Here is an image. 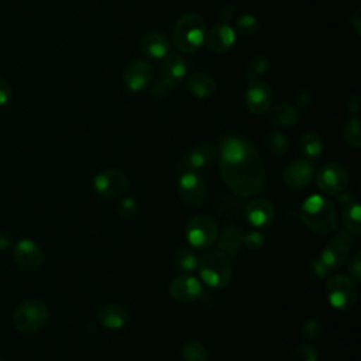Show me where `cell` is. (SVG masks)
Returning a JSON list of instances; mask_svg holds the SVG:
<instances>
[{"label": "cell", "instance_id": "1", "mask_svg": "<svg viewBox=\"0 0 361 361\" xmlns=\"http://www.w3.org/2000/svg\"><path fill=\"white\" fill-rule=\"evenodd\" d=\"M219 171L235 196L254 197L265 186L262 159L251 141L241 135H227L221 141Z\"/></svg>", "mask_w": 361, "mask_h": 361}, {"label": "cell", "instance_id": "2", "mask_svg": "<svg viewBox=\"0 0 361 361\" xmlns=\"http://www.w3.org/2000/svg\"><path fill=\"white\" fill-rule=\"evenodd\" d=\"M300 220L312 231L327 235L337 228V212L334 204L320 195L309 196L300 206Z\"/></svg>", "mask_w": 361, "mask_h": 361}, {"label": "cell", "instance_id": "3", "mask_svg": "<svg viewBox=\"0 0 361 361\" xmlns=\"http://www.w3.org/2000/svg\"><path fill=\"white\" fill-rule=\"evenodd\" d=\"M204 37L206 24L203 17L197 13H185L173 27L172 41L178 51L193 54L204 44Z\"/></svg>", "mask_w": 361, "mask_h": 361}, {"label": "cell", "instance_id": "4", "mask_svg": "<svg viewBox=\"0 0 361 361\" xmlns=\"http://www.w3.org/2000/svg\"><path fill=\"white\" fill-rule=\"evenodd\" d=\"M197 268L203 282L216 289L226 288L233 276L230 258L220 250H213L203 254L197 261Z\"/></svg>", "mask_w": 361, "mask_h": 361}, {"label": "cell", "instance_id": "5", "mask_svg": "<svg viewBox=\"0 0 361 361\" xmlns=\"http://www.w3.org/2000/svg\"><path fill=\"white\" fill-rule=\"evenodd\" d=\"M49 319L48 306L39 299H30L21 303L13 313L11 322L21 333H34L42 329Z\"/></svg>", "mask_w": 361, "mask_h": 361}, {"label": "cell", "instance_id": "6", "mask_svg": "<svg viewBox=\"0 0 361 361\" xmlns=\"http://www.w3.org/2000/svg\"><path fill=\"white\" fill-rule=\"evenodd\" d=\"M326 295L330 305L338 310H351L358 299L355 283L345 275H333L326 282Z\"/></svg>", "mask_w": 361, "mask_h": 361}, {"label": "cell", "instance_id": "7", "mask_svg": "<svg viewBox=\"0 0 361 361\" xmlns=\"http://www.w3.org/2000/svg\"><path fill=\"white\" fill-rule=\"evenodd\" d=\"M219 227L213 217L197 214L186 226V238L196 248H209L217 241Z\"/></svg>", "mask_w": 361, "mask_h": 361}, {"label": "cell", "instance_id": "8", "mask_svg": "<svg viewBox=\"0 0 361 361\" xmlns=\"http://www.w3.org/2000/svg\"><path fill=\"white\" fill-rule=\"evenodd\" d=\"M316 185L326 195H338L347 189L348 172L340 164H326L316 173Z\"/></svg>", "mask_w": 361, "mask_h": 361}, {"label": "cell", "instance_id": "9", "mask_svg": "<svg viewBox=\"0 0 361 361\" xmlns=\"http://www.w3.org/2000/svg\"><path fill=\"white\" fill-rule=\"evenodd\" d=\"M93 186L99 195L107 199H116L128 189V178L120 169H104L93 179Z\"/></svg>", "mask_w": 361, "mask_h": 361}, {"label": "cell", "instance_id": "10", "mask_svg": "<svg viewBox=\"0 0 361 361\" xmlns=\"http://www.w3.org/2000/svg\"><path fill=\"white\" fill-rule=\"evenodd\" d=\"M206 193V183L197 172H183L178 179V195L185 204L192 207L202 204Z\"/></svg>", "mask_w": 361, "mask_h": 361}, {"label": "cell", "instance_id": "11", "mask_svg": "<svg viewBox=\"0 0 361 361\" xmlns=\"http://www.w3.org/2000/svg\"><path fill=\"white\" fill-rule=\"evenodd\" d=\"M152 78V65L145 59H134L123 71V85L128 92L133 93L144 90Z\"/></svg>", "mask_w": 361, "mask_h": 361}, {"label": "cell", "instance_id": "12", "mask_svg": "<svg viewBox=\"0 0 361 361\" xmlns=\"http://www.w3.org/2000/svg\"><path fill=\"white\" fill-rule=\"evenodd\" d=\"M245 106L252 114H264L268 111L272 103V89L269 83L262 79L248 80L245 94Z\"/></svg>", "mask_w": 361, "mask_h": 361}, {"label": "cell", "instance_id": "13", "mask_svg": "<svg viewBox=\"0 0 361 361\" xmlns=\"http://www.w3.org/2000/svg\"><path fill=\"white\" fill-rule=\"evenodd\" d=\"M313 178L314 165L306 158L292 161L282 172V180L290 189H302L307 186Z\"/></svg>", "mask_w": 361, "mask_h": 361}, {"label": "cell", "instance_id": "14", "mask_svg": "<svg viewBox=\"0 0 361 361\" xmlns=\"http://www.w3.org/2000/svg\"><path fill=\"white\" fill-rule=\"evenodd\" d=\"M13 258L25 271H35L44 262L42 248L32 240L23 238L13 248Z\"/></svg>", "mask_w": 361, "mask_h": 361}, {"label": "cell", "instance_id": "15", "mask_svg": "<svg viewBox=\"0 0 361 361\" xmlns=\"http://www.w3.org/2000/svg\"><path fill=\"white\" fill-rule=\"evenodd\" d=\"M217 155V149L212 142H200L193 147L179 162V168L183 172H197L207 168Z\"/></svg>", "mask_w": 361, "mask_h": 361}, {"label": "cell", "instance_id": "16", "mask_svg": "<svg viewBox=\"0 0 361 361\" xmlns=\"http://www.w3.org/2000/svg\"><path fill=\"white\" fill-rule=\"evenodd\" d=\"M235 30L228 23H220L212 27L204 37V44L207 49L213 54H224L235 42Z\"/></svg>", "mask_w": 361, "mask_h": 361}, {"label": "cell", "instance_id": "17", "mask_svg": "<svg viewBox=\"0 0 361 361\" xmlns=\"http://www.w3.org/2000/svg\"><path fill=\"white\" fill-rule=\"evenodd\" d=\"M168 290L175 300L182 303L199 299V296L203 293L200 281L192 275H178L172 278Z\"/></svg>", "mask_w": 361, "mask_h": 361}, {"label": "cell", "instance_id": "18", "mask_svg": "<svg viewBox=\"0 0 361 361\" xmlns=\"http://www.w3.org/2000/svg\"><path fill=\"white\" fill-rule=\"evenodd\" d=\"M244 217L255 227H267L275 219V207L268 199L255 197L244 207Z\"/></svg>", "mask_w": 361, "mask_h": 361}, {"label": "cell", "instance_id": "19", "mask_svg": "<svg viewBox=\"0 0 361 361\" xmlns=\"http://www.w3.org/2000/svg\"><path fill=\"white\" fill-rule=\"evenodd\" d=\"M350 254V244L340 235L331 238L322 250L320 259L330 269H337L345 264Z\"/></svg>", "mask_w": 361, "mask_h": 361}, {"label": "cell", "instance_id": "20", "mask_svg": "<svg viewBox=\"0 0 361 361\" xmlns=\"http://www.w3.org/2000/svg\"><path fill=\"white\" fill-rule=\"evenodd\" d=\"M186 71L188 66L185 58L176 52H168L161 65V80L169 86H176L185 79Z\"/></svg>", "mask_w": 361, "mask_h": 361}, {"label": "cell", "instance_id": "21", "mask_svg": "<svg viewBox=\"0 0 361 361\" xmlns=\"http://www.w3.org/2000/svg\"><path fill=\"white\" fill-rule=\"evenodd\" d=\"M213 212L227 226H235L244 217V209L234 196H220L213 204Z\"/></svg>", "mask_w": 361, "mask_h": 361}, {"label": "cell", "instance_id": "22", "mask_svg": "<svg viewBox=\"0 0 361 361\" xmlns=\"http://www.w3.org/2000/svg\"><path fill=\"white\" fill-rule=\"evenodd\" d=\"M140 49L152 59L164 58L169 52V38L159 31L147 32L140 41Z\"/></svg>", "mask_w": 361, "mask_h": 361}, {"label": "cell", "instance_id": "23", "mask_svg": "<svg viewBox=\"0 0 361 361\" xmlns=\"http://www.w3.org/2000/svg\"><path fill=\"white\" fill-rule=\"evenodd\" d=\"M97 322L110 330H117L128 322V312L118 303H107L97 312Z\"/></svg>", "mask_w": 361, "mask_h": 361}, {"label": "cell", "instance_id": "24", "mask_svg": "<svg viewBox=\"0 0 361 361\" xmlns=\"http://www.w3.org/2000/svg\"><path fill=\"white\" fill-rule=\"evenodd\" d=\"M268 120L275 127H292L298 121V110L293 104L289 103H278L268 109Z\"/></svg>", "mask_w": 361, "mask_h": 361}, {"label": "cell", "instance_id": "25", "mask_svg": "<svg viewBox=\"0 0 361 361\" xmlns=\"http://www.w3.org/2000/svg\"><path fill=\"white\" fill-rule=\"evenodd\" d=\"M219 250L227 257L235 255L243 247V233L235 226H224L220 235H217Z\"/></svg>", "mask_w": 361, "mask_h": 361}, {"label": "cell", "instance_id": "26", "mask_svg": "<svg viewBox=\"0 0 361 361\" xmlns=\"http://www.w3.org/2000/svg\"><path fill=\"white\" fill-rule=\"evenodd\" d=\"M186 86L193 96L200 97V99L213 94L217 87L213 76H210L209 73H204V72L192 73L186 80Z\"/></svg>", "mask_w": 361, "mask_h": 361}, {"label": "cell", "instance_id": "27", "mask_svg": "<svg viewBox=\"0 0 361 361\" xmlns=\"http://www.w3.org/2000/svg\"><path fill=\"white\" fill-rule=\"evenodd\" d=\"M299 149L306 159H316L323 152V141L319 134L307 131L299 140Z\"/></svg>", "mask_w": 361, "mask_h": 361}, {"label": "cell", "instance_id": "28", "mask_svg": "<svg viewBox=\"0 0 361 361\" xmlns=\"http://www.w3.org/2000/svg\"><path fill=\"white\" fill-rule=\"evenodd\" d=\"M343 223L347 231L358 234L361 231V206L358 202H350L343 210Z\"/></svg>", "mask_w": 361, "mask_h": 361}, {"label": "cell", "instance_id": "29", "mask_svg": "<svg viewBox=\"0 0 361 361\" xmlns=\"http://www.w3.org/2000/svg\"><path fill=\"white\" fill-rule=\"evenodd\" d=\"M264 145L268 152L279 157V155L286 154V151L289 148V141L281 131L271 130L264 137Z\"/></svg>", "mask_w": 361, "mask_h": 361}, {"label": "cell", "instance_id": "30", "mask_svg": "<svg viewBox=\"0 0 361 361\" xmlns=\"http://www.w3.org/2000/svg\"><path fill=\"white\" fill-rule=\"evenodd\" d=\"M343 138L354 149H358L361 147V126L357 116H353L344 123Z\"/></svg>", "mask_w": 361, "mask_h": 361}, {"label": "cell", "instance_id": "31", "mask_svg": "<svg viewBox=\"0 0 361 361\" xmlns=\"http://www.w3.org/2000/svg\"><path fill=\"white\" fill-rule=\"evenodd\" d=\"M180 355L183 361H206L207 350L197 340H188L180 347Z\"/></svg>", "mask_w": 361, "mask_h": 361}, {"label": "cell", "instance_id": "32", "mask_svg": "<svg viewBox=\"0 0 361 361\" xmlns=\"http://www.w3.org/2000/svg\"><path fill=\"white\" fill-rule=\"evenodd\" d=\"M269 68V59L264 54H255L252 55L247 62V78L251 79H259Z\"/></svg>", "mask_w": 361, "mask_h": 361}, {"label": "cell", "instance_id": "33", "mask_svg": "<svg viewBox=\"0 0 361 361\" xmlns=\"http://www.w3.org/2000/svg\"><path fill=\"white\" fill-rule=\"evenodd\" d=\"M173 261H175L176 268H179L180 271H185V272H190L197 268L199 259L196 258V255L193 254L192 250H189L186 247H180L176 250Z\"/></svg>", "mask_w": 361, "mask_h": 361}, {"label": "cell", "instance_id": "34", "mask_svg": "<svg viewBox=\"0 0 361 361\" xmlns=\"http://www.w3.org/2000/svg\"><path fill=\"white\" fill-rule=\"evenodd\" d=\"M288 361H319V353L310 344H299L292 348Z\"/></svg>", "mask_w": 361, "mask_h": 361}, {"label": "cell", "instance_id": "35", "mask_svg": "<svg viewBox=\"0 0 361 361\" xmlns=\"http://www.w3.org/2000/svg\"><path fill=\"white\" fill-rule=\"evenodd\" d=\"M235 30L241 35H254L259 30V23L252 14H241L235 20Z\"/></svg>", "mask_w": 361, "mask_h": 361}, {"label": "cell", "instance_id": "36", "mask_svg": "<svg viewBox=\"0 0 361 361\" xmlns=\"http://www.w3.org/2000/svg\"><path fill=\"white\" fill-rule=\"evenodd\" d=\"M118 217L121 220H133L138 214V203L133 196L124 197L117 207Z\"/></svg>", "mask_w": 361, "mask_h": 361}, {"label": "cell", "instance_id": "37", "mask_svg": "<svg viewBox=\"0 0 361 361\" xmlns=\"http://www.w3.org/2000/svg\"><path fill=\"white\" fill-rule=\"evenodd\" d=\"M323 333V327L320 324L319 320L316 319H307L303 322L302 324V336L309 340V341H313V340H317Z\"/></svg>", "mask_w": 361, "mask_h": 361}, {"label": "cell", "instance_id": "38", "mask_svg": "<svg viewBox=\"0 0 361 361\" xmlns=\"http://www.w3.org/2000/svg\"><path fill=\"white\" fill-rule=\"evenodd\" d=\"M265 243V237L262 233L257 231V230H250L245 234H243V245H245L248 250H258L264 245Z\"/></svg>", "mask_w": 361, "mask_h": 361}, {"label": "cell", "instance_id": "39", "mask_svg": "<svg viewBox=\"0 0 361 361\" xmlns=\"http://www.w3.org/2000/svg\"><path fill=\"white\" fill-rule=\"evenodd\" d=\"M348 272L351 275V279L354 282H361V252L357 251L353 258L350 259V267H348Z\"/></svg>", "mask_w": 361, "mask_h": 361}, {"label": "cell", "instance_id": "40", "mask_svg": "<svg viewBox=\"0 0 361 361\" xmlns=\"http://www.w3.org/2000/svg\"><path fill=\"white\" fill-rule=\"evenodd\" d=\"M171 87H172V86H169L168 83H165L164 80L159 79V80L152 86L151 94H152V97H155L157 100H166L168 96L171 94Z\"/></svg>", "mask_w": 361, "mask_h": 361}, {"label": "cell", "instance_id": "41", "mask_svg": "<svg viewBox=\"0 0 361 361\" xmlns=\"http://www.w3.org/2000/svg\"><path fill=\"white\" fill-rule=\"evenodd\" d=\"M13 99V89L7 80L0 78V106H6Z\"/></svg>", "mask_w": 361, "mask_h": 361}, {"label": "cell", "instance_id": "42", "mask_svg": "<svg viewBox=\"0 0 361 361\" xmlns=\"http://www.w3.org/2000/svg\"><path fill=\"white\" fill-rule=\"evenodd\" d=\"M350 27L354 31L355 35L361 34V8L357 7L351 14H350Z\"/></svg>", "mask_w": 361, "mask_h": 361}, {"label": "cell", "instance_id": "43", "mask_svg": "<svg viewBox=\"0 0 361 361\" xmlns=\"http://www.w3.org/2000/svg\"><path fill=\"white\" fill-rule=\"evenodd\" d=\"M329 272H330V269L323 264V261H322L320 258L313 259V262H312V274H313L314 276H317L319 279H322V278H324Z\"/></svg>", "mask_w": 361, "mask_h": 361}, {"label": "cell", "instance_id": "44", "mask_svg": "<svg viewBox=\"0 0 361 361\" xmlns=\"http://www.w3.org/2000/svg\"><path fill=\"white\" fill-rule=\"evenodd\" d=\"M347 110L353 114V116H357L358 111H360V97L357 94H350L347 102Z\"/></svg>", "mask_w": 361, "mask_h": 361}, {"label": "cell", "instance_id": "45", "mask_svg": "<svg viewBox=\"0 0 361 361\" xmlns=\"http://www.w3.org/2000/svg\"><path fill=\"white\" fill-rule=\"evenodd\" d=\"M219 17L221 20V23H228L233 17H234V10L231 6L228 4H223L220 11H219Z\"/></svg>", "mask_w": 361, "mask_h": 361}, {"label": "cell", "instance_id": "46", "mask_svg": "<svg viewBox=\"0 0 361 361\" xmlns=\"http://www.w3.org/2000/svg\"><path fill=\"white\" fill-rule=\"evenodd\" d=\"M312 99V94L307 89H299L296 92V104L298 106H306Z\"/></svg>", "mask_w": 361, "mask_h": 361}, {"label": "cell", "instance_id": "47", "mask_svg": "<svg viewBox=\"0 0 361 361\" xmlns=\"http://www.w3.org/2000/svg\"><path fill=\"white\" fill-rule=\"evenodd\" d=\"M10 245H11V237L7 233L0 231V251L7 250Z\"/></svg>", "mask_w": 361, "mask_h": 361}, {"label": "cell", "instance_id": "48", "mask_svg": "<svg viewBox=\"0 0 361 361\" xmlns=\"http://www.w3.org/2000/svg\"><path fill=\"white\" fill-rule=\"evenodd\" d=\"M0 361H6V360H4V358L0 355Z\"/></svg>", "mask_w": 361, "mask_h": 361}]
</instances>
